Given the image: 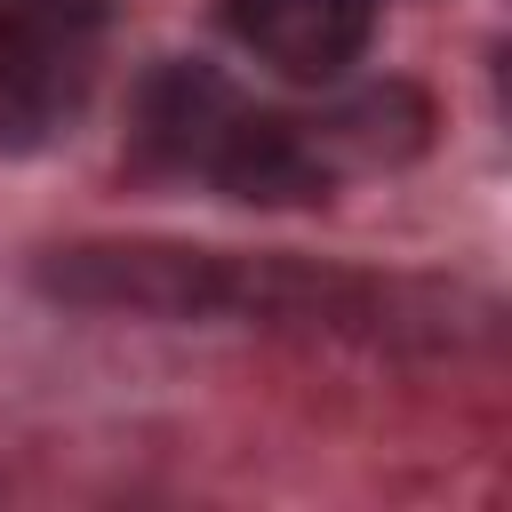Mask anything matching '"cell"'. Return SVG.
<instances>
[{
    "label": "cell",
    "instance_id": "cell-5",
    "mask_svg": "<svg viewBox=\"0 0 512 512\" xmlns=\"http://www.w3.org/2000/svg\"><path fill=\"white\" fill-rule=\"evenodd\" d=\"M240 104V88L208 64H160L136 88V160L160 176H200L208 136L224 128V112Z\"/></svg>",
    "mask_w": 512,
    "mask_h": 512
},
{
    "label": "cell",
    "instance_id": "cell-2",
    "mask_svg": "<svg viewBox=\"0 0 512 512\" xmlns=\"http://www.w3.org/2000/svg\"><path fill=\"white\" fill-rule=\"evenodd\" d=\"M96 40V0H0V144H40L80 112Z\"/></svg>",
    "mask_w": 512,
    "mask_h": 512
},
{
    "label": "cell",
    "instance_id": "cell-4",
    "mask_svg": "<svg viewBox=\"0 0 512 512\" xmlns=\"http://www.w3.org/2000/svg\"><path fill=\"white\" fill-rule=\"evenodd\" d=\"M376 8L384 0H216V24L256 56L272 64L280 80H344L368 40H376Z\"/></svg>",
    "mask_w": 512,
    "mask_h": 512
},
{
    "label": "cell",
    "instance_id": "cell-1",
    "mask_svg": "<svg viewBox=\"0 0 512 512\" xmlns=\"http://www.w3.org/2000/svg\"><path fill=\"white\" fill-rule=\"evenodd\" d=\"M32 280L72 312H128V320H312V328H376L384 320V296L352 272L184 248V240L48 248Z\"/></svg>",
    "mask_w": 512,
    "mask_h": 512
},
{
    "label": "cell",
    "instance_id": "cell-3",
    "mask_svg": "<svg viewBox=\"0 0 512 512\" xmlns=\"http://www.w3.org/2000/svg\"><path fill=\"white\" fill-rule=\"evenodd\" d=\"M200 176H208L224 200H248V208H312V200H328V184H336V168L320 160L312 128H304L296 112H264V104H248V96H240V104L224 112V128L208 136Z\"/></svg>",
    "mask_w": 512,
    "mask_h": 512
}]
</instances>
